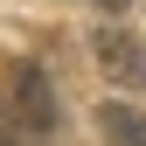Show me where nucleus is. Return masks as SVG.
<instances>
[{
  "label": "nucleus",
  "mask_w": 146,
  "mask_h": 146,
  "mask_svg": "<svg viewBox=\"0 0 146 146\" xmlns=\"http://www.w3.org/2000/svg\"><path fill=\"white\" fill-rule=\"evenodd\" d=\"M90 49H98V70H104L118 90H139V84H146V49H139V35H125V28L104 21Z\"/></svg>",
  "instance_id": "obj_2"
},
{
  "label": "nucleus",
  "mask_w": 146,
  "mask_h": 146,
  "mask_svg": "<svg viewBox=\"0 0 146 146\" xmlns=\"http://www.w3.org/2000/svg\"><path fill=\"white\" fill-rule=\"evenodd\" d=\"M98 132L111 146H146V111H132V104H98Z\"/></svg>",
  "instance_id": "obj_3"
},
{
  "label": "nucleus",
  "mask_w": 146,
  "mask_h": 146,
  "mask_svg": "<svg viewBox=\"0 0 146 146\" xmlns=\"http://www.w3.org/2000/svg\"><path fill=\"white\" fill-rule=\"evenodd\" d=\"M0 146H21V132H14V125H7V118H0Z\"/></svg>",
  "instance_id": "obj_4"
},
{
  "label": "nucleus",
  "mask_w": 146,
  "mask_h": 146,
  "mask_svg": "<svg viewBox=\"0 0 146 146\" xmlns=\"http://www.w3.org/2000/svg\"><path fill=\"white\" fill-rule=\"evenodd\" d=\"M98 7H132V0H98Z\"/></svg>",
  "instance_id": "obj_5"
},
{
  "label": "nucleus",
  "mask_w": 146,
  "mask_h": 146,
  "mask_svg": "<svg viewBox=\"0 0 146 146\" xmlns=\"http://www.w3.org/2000/svg\"><path fill=\"white\" fill-rule=\"evenodd\" d=\"M56 125H63V104L49 90V70L14 63V132L21 139H56Z\"/></svg>",
  "instance_id": "obj_1"
}]
</instances>
